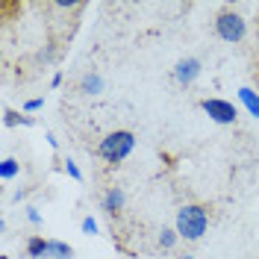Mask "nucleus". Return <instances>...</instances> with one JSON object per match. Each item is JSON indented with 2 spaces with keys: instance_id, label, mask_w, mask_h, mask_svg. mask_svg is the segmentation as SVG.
I'll return each instance as SVG.
<instances>
[{
  "instance_id": "f257e3e1",
  "label": "nucleus",
  "mask_w": 259,
  "mask_h": 259,
  "mask_svg": "<svg viewBox=\"0 0 259 259\" xmlns=\"http://www.w3.org/2000/svg\"><path fill=\"white\" fill-rule=\"evenodd\" d=\"M209 221H212V215H209V209H206L203 203H183V206L177 209V218H174V230H177L180 239L197 242V239L206 236Z\"/></svg>"
},
{
  "instance_id": "f03ea898",
  "label": "nucleus",
  "mask_w": 259,
  "mask_h": 259,
  "mask_svg": "<svg viewBox=\"0 0 259 259\" xmlns=\"http://www.w3.org/2000/svg\"><path fill=\"white\" fill-rule=\"evenodd\" d=\"M136 150V136L130 130H112L97 142V156L106 165H121Z\"/></svg>"
},
{
  "instance_id": "7ed1b4c3",
  "label": "nucleus",
  "mask_w": 259,
  "mask_h": 259,
  "mask_svg": "<svg viewBox=\"0 0 259 259\" xmlns=\"http://www.w3.org/2000/svg\"><path fill=\"white\" fill-rule=\"evenodd\" d=\"M215 32H218L221 41L239 45V41L247 38V21L239 12H233V9H221L218 18H215Z\"/></svg>"
},
{
  "instance_id": "20e7f679",
  "label": "nucleus",
  "mask_w": 259,
  "mask_h": 259,
  "mask_svg": "<svg viewBox=\"0 0 259 259\" xmlns=\"http://www.w3.org/2000/svg\"><path fill=\"white\" fill-rule=\"evenodd\" d=\"M200 109L209 115V121H215V124H236V118H239V112H236V106L230 103V100H224V97H203L200 100Z\"/></svg>"
},
{
  "instance_id": "39448f33",
  "label": "nucleus",
  "mask_w": 259,
  "mask_h": 259,
  "mask_svg": "<svg viewBox=\"0 0 259 259\" xmlns=\"http://www.w3.org/2000/svg\"><path fill=\"white\" fill-rule=\"evenodd\" d=\"M200 71H203L200 59H194V56H186V59H180V62L174 65V80H177L180 85H192V82L200 77Z\"/></svg>"
},
{
  "instance_id": "423d86ee",
  "label": "nucleus",
  "mask_w": 259,
  "mask_h": 259,
  "mask_svg": "<svg viewBox=\"0 0 259 259\" xmlns=\"http://www.w3.org/2000/svg\"><path fill=\"white\" fill-rule=\"evenodd\" d=\"M124 206H127V194H124V189H118V186L106 189L103 197H100V209L106 212V215H112V218L115 215H121Z\"/></svg>"
},
{
  "instance_id": "0eeeda50",
  "label": "nucleus",
  "mask_w": 259,
  "mask_h": 259,
  "mask_svg": "<svg viewBox=\"0 0 259 259\" xmlns=\"http://www.w3.org/2000/svg\"><path fill=\"white\" fill-rule=\"evenodd\" d=\"M239 100H242L244 109L259 121V95H256V92H253V89H247V85H242V89H239Z\"/></svg>"
},
{
  "instance_id": "6e6552de",
  "label": "nucleus",
  "mask_w": 259,
  "mask_h": 259,
  "mask_svg": "<svg viewBox=\"0 0 259 259\" xmlns=\"http://www.w3.org/2000/svg\"><path fill=\"white\" fill-rule=\"evenodd\" d=\"M80 92L89 95V97L100 95V92H103V77H100V74H85V77L80 80Z\"/></svg>"
},
{
  "instance_id": "1a4fd4ad",
  "label": "nucleus",
  "mask_w": 259,
  "mask_h": 259,
  "mask_svg": "<svg viewBox=\"0 0 259 259\" xmlns=\"http://www.w3.org/2000/svg\"><path fill=\"white\" fill-rule=\"evenodd\" d=\"M48 256H50V259H71V256H74V247H71L68 242L48 239Z\"/></svg>"
},
{
  "instance_id": "9d476101",
  "label": "nucleus",
  "mask_w": 259,
  "mask_h": 259,
  "mask_svg": "<svg viewBox=\"0 0 259 259\" xmlns=\"http://www.w3.org/2000/svg\"><path fill=\"white\" fill-rule=\"evenodd\" d=\"M18 171H21V162L12 159V156H6V159L0 162V180H3V183L15 180V177H18Z\"/></svg>"
},
{
  "instance_id": "9b49d317",
  "label": "nucleus",
  "mask_w": 259,
  "mask_h": 259,
  "mask_svg": "<svg viewBox=\"0 0 259 259\" xmlns=\"http://www.w3.org/2000/svg\"><path fill=\"white\" fill-rule=\"evenodd\" d=\"M27 253H30L32 259H45V256H48V239L32 236L30 242H27Z\"/></svg>"
},
{
  "instance_id": "f8f14e48",
  "label": "nucleus",
  "mask_w": 259,
  "mask_h": 259,
  "mask_svg": "<svg viewBox=\"0 0 259 259\" xmlns=\"http://www.w3.org/2000/svg\"><path fill=\"white\" fill-rule=\"evenodd\" d=\"M156 242H159L162 250H174V247H177V242H180V236H177V230H174V227H171V230H168V227H162Z\"/></svg>"
},
{
  "instance_id": "ddd939ff",
  "label": "nucleus",
  "mask_w": 259,
  "mask_h": 259,
  "mask_svg": "<svg viewBox=\"0 0 259 259\" xmlns=\"http://www.w3.org/2000/svg\"><path fill=\"white\" fill-rule=\"evenodd\" d=\"M3 124H6V127H18V124H21V127H30L32 118L30 115L15 112V109H6V112H3Z\"/></svg>"
},
{
  "instance_id": "4468645a",
  "label": "nucleus",
  "mask_w": 259,
  "mask_h": 259,
  "mask_svg": "<svg viewBox=\"0 0 259 259\" xmlns=\"http://www.w3.org/2000/svg\"><path fill=\"white\" fill-rule=\"evenodd\" d=\"M62 168H65V174H68L71 180H77V183L82 180V171H80V165H77L74 159H65V165H62Z\"/></svg>"
},
{
  "instance_id": "2eb2a0df",
  "label": "nucleus",
  "mask_w": 259,
  "mask_h": 259,
  "mask_svg": "<svg viewBox=\"0 0 259 259\" xmlns=\"http://www.w3.org/2000/svg\"><path fill=\"white\" fill-rule=\"evenodd\" d=\"M80 230L85 233V236H97V221L89 215V218H82V224H80Z\"/></svg>"
},
{
  "instance_id": "dca6fc26",
  "label": "nucleus",
  "mask_w": 259,
  "mask_h": 259,
  "mask_svg": "<svg viewBox=\"0 0 259 259\" xmlns=\"http://www.w3.org/2000/svg\"><path fill=\"white\" fill-rule=\"evenodd\" d=\"M41 106H45V100H41V97H32V100L24 103V112H38Z\"/></svg>"
},
{
  "instance_id": "f3484780",
  "label": "nucleus",
  "mask_w": 259,
  "mask_h": 259,
  "mask_svg": "<svg viewBox=\"0 0 259 259\" xmlns=\"http://www.w3.org/2000/svg\"><path fill=\"white\" fill-rule=\"evenodd\" d=\"M27 221H30V224H41V212L35 209V206H30V209H27Z\"/></svg>"
},
{
  "instance_id": "a211bd4d",
  "label": "nucleus",
  "mask_w": 259,
  "mask_h": 259,
  "mask_svg": "<svg viewBox=\"0 0 259 259\" xmlns=\"http://www.w3.org/2000/svg\"><path fill=\"white\" fill-rule=\"evenodd\" d=\"M45 139H48V145L53 147V150H56V147H59V142H56V136H53V133H45Z\"/></svg>"
},
{
  "instance_id": "6ab92c4d",
  "label": "nucleus",
  "mask_w": 259,
  "mask_h": 259,
  "mask_svg": "<svg viewBox=\"0 0 259 259\" xmlns=\"http://www.w3.org/2000/svg\"><path fill=\"white\" fill-rule=\"evenodd\" d=\"M50 85L59 89V85H62V74H53V77H50Z\"/></svg>"
},
{
  "instance_id": "aec40b11",
  "label": "nucleus",
  "mask_w": 259,
  "mask_h": 259,
  "mask_svg": "<svg viewBox=\"0 0 259 259\" xmlns=\"http://www.w3.org/2000/svg\"><path fill=\"white\" fill-rule=\"evenodd\" d=\"M177 259H194V256H189V253H186V256H177Z\"/></svg>"
},
{
  "instance_id": "412c9836",
  "label": "nucleus",
  "mask_w": 259,
  "mask_h": 259,
  "mask_svg": "<svg viewBox=\"0 0 259 259\" xmlns=\"http://www.w3.org/2000/svg\"><path fill=\"white\" fill-rule=\"evenodd\" d=\"M0 259H9V256H0Z\"/></svg>"
}]
</instances>
